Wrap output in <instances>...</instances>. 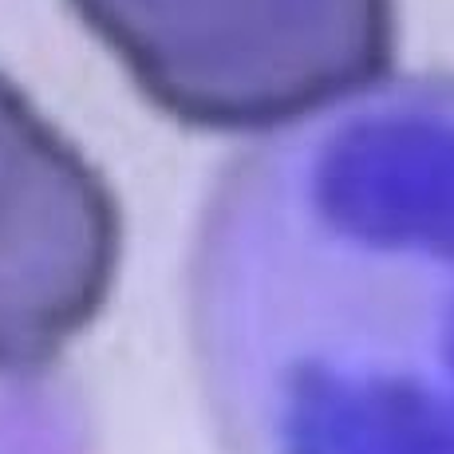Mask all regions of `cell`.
I'll use <instances>...</instances> for the list:
<instances>
[{"label": "cell", "mask_w": 454, "mask_h": 454, "mask_svg": "<svg viewBox=\"0 0 454 454\" xmlns=\"http://www.w3.org/2000/svg\"><path fill=\"white\" fill-rule=\"evenodd\" d=\"M166 115L257 130L364 91L391 64V0H72Z\"/></svg>", "instance_id": "1"}, {"label": "cell", "mask_w": 454, "mask_h": 454, "mask_svg": "<svg viewBox=\"0 0 454 454\" xmlns=\"http://www.w3.org/2000/svg\"><path fill=\"white\" fill-rule=\"evenodd\" d=\"M115 265L111 190L0 75V372L40 368L91 325Z\"/></svg>", "instance_id": "2"}]
</instances>
